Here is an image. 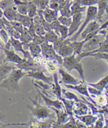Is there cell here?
<instances>
[{
	"label": "cell",
	"instance_id": "6da1fadb",
	"mask_svg": "<svg viewBox=\"0 0 108 128\" xmlns=\"http://www.w3.org/2000/svg\"><path fill=\"white\" fill-rule=\"evenodd\" d=\"M40 95L36 96L35 100L30 97L29 99L33 103V106L28 104L26 108L31 111V118L38 120L44 121L48 119L56 120V114L54 111L46 105H42L39 99Z\"/></svg>",
	"mask_w": 108,
	"mask_h": 128
},
{
	"label": "cell",
	"instance_id": "7a4b0ae2",
	"mask_svg": "<svg viewBox=\"0 0 108 128\" xmlns=\"http://www.w3.org/2000/svg\"><path fill=\"white\" fill-rule=\"evenodd\" d=\"M26 73L27 72L23 71L20 68H14L6 79L0 83V87L12 92L20 91V87L18 83L19 81L21 78L25 76Z\"/></svg>",
	"mask_w": 108,
	"mask_h": 128
},
{
	"label": "cell",
	"instance_id": "3957f363",
	"mask_svg": "<svg viewBox=\"0 0 108 128\" xmlns=\"http://www.w3.org/2000/svg\"><path fill=\"white\" fill-rule=\"evenodd\" d=\"M107 28L101 29L97 34L87 41L82 46L81 52L92 51L99 48L108 36Z\"/></svg>",
	"mask_w": 108,
	"mask_h": 128
},
{
	"label": "cell",
	"instance_id": "277c9868",
	"mask_svg": "<svg viewBox=\"0 0 108 128\" xmlns=\"http://www.w3.org/2000/svg\"><path fill=\"white\" fill-rule=\"evenodd\" d=\"M76 53L73 52L72 55L63 58V63L62 66L64 68L68 71L71 72L73 70H76L82 78V81L85 82L84 76V70H83L82 63L80 61H78L76 58Z\"/></svg>",
	"mask_w": 108,
	"mask_h": 128
},
{
	"label": "cell",
	"instance_id": "5b68a950",
	"mask_svg": "<svg viewBox=\"0 0 108 128\" xmlns=\"http://www.w3.org/2000/svg\"><path fill=\"white\" fill-rule=\"evenodd\" d=\"M42 56L47 59L57 63L59 66H61L63 63V58L56 52L53 48V44L46 42H43L40 45Z\"/></svg>",
	"mask_w": 108,
	"mask_h": 128
},
{
	"label": "cell",
	"instance_id": "8992f818",
	"mask_svg": "<svg viewBox=\"0 0 108 128\" xmlns=\"http://www.w3.org/2000/svg\"><path fill=\"white\" fill-rule=\"evenodd\" d=\"M98 12V8L96 6H88V10L86 12V18L84 23L82 24L81 28L78 30V31L71 38H70V42H72L74 41H76L78 36H80L81 32L83 31L89 23L93 20H95L96 18V15Z\"/></svg>",
	"mask_w": 108,
	"mask_h": 128
},
{
	"label": "cell",
	"instance_id": "52a82bcc",
	"mask_svg": "<svg viewBox=\"0 0 108 128\" xmlns=\"http://www.w3.org/2000/svg\"><path fill=\"white\" fill-rule=\"evenodd\" d=\"M16 66L20 69L24 70V71H42L46 72V69L41 64L36 62L34 60V58L26 59V60L21 64H15Z\"/></svg>",
	"mask_w": 108,
	"mask_h": 128
},
{
	"label": "cell",
	"instance_id": "ba28073f",
	"mask_svg": "<svg viewBox=\"0 0 108 128\" xmlns=\"http://www.w3.org/2000/svg\"><path fill=\"white\" fill-rule=\"evenodd\" d=\"M25 76L32 78L34 79L42 81L51 86H52L54 83L53 76H46L44 74V72L42 71H27V73Z\"/></svg>",
	"mask_w": 108,
	"mask_h": 128
},
{
	"label": "cell",
	"instance_id": "9c48e42d",
	"mask_svg": "<svg viewBox=\"0 0 108 128\" xmlns=\"http://www.w3.org/2000/svg\"><path fill=\"white\" fill-rule=\"evenodd\" d=\"M49 107V106H48ZM50 108L54 111L56 114V119L55 123L52 126L53 128H58L61 124H64L66 123L67 121L70 119V115L68 114V113L65 111H62L58 110L56 108L54 107H49Z\"/></svg>",
	"mask_w": 108,
	"mask_h": 128
},
{
	"label": "cell",
	"instance_id": "30bf717a",
	"mask_svg": "<svg viewBox=\"0 0 108 128\" xmlns=\"http://www.w3.org/2000/svg\"><path fill=\"white\" fill-rule=\"evenodd\" d=\"M58 72L60 73L62 76L61 81L59 82L60 84L62 83L63 84H70V85H76L82 82L78 80L77 78L72 76L69 73L64 70L63 68L60 66L58 68Z\"/></svg>",
	"mask_w": 108,
	"mask_h": 128
},
{
	"label": "cell",
	"instance_id": "8fae6325",
	"mask_svg": "<svg viewBox=\"0 0 108 128\" xmlns=\"http://www.w3.org/2000/svg\"><path fill=\"white\" fill-rule=\"evenodd\" d=\"M3 48L6 55L5 62H10L15 64H21L25 62L26 60V58H22L21 57H20L13 50H11V48H7L4 46Z\"/></svg>",
	"mask_w": 108,
	"mask_h": 128
},
{
	"label": "cell",
	"instance_id": "7c38bea8",
	"mask_svg": "<svg viewBox=\"0 0 108 128\" xmlns=\"http://www.w3.org/2000/svg\"><path fill=\"white\" fill-rule=\"evenodd\" d=\"M83 13L73 14L72 16V22L68 27V38L71 37L78 30L82 23Z\"/></svg>",
	"mask_w": 108,
	"mask_h": 128
},
{
	"label": "cell",
	"instance_id": "4fadbf2b",
	"mask_svg": "<svg viewBox=\"0 0 108 128\" xmlns=\"http://www.w3.org/2000/svg\"><path fill=\"white\" fill-rule=\"evenodd\" d=\"M56 121V120L54 119L40 121L31 118V120L28 124V128H52Z\"/></svg>",
	"mask_w": 108,
	"mask_h": 128
},
{
	"label": "cell",
	"instance_id": "5bb4252c",
	"mask_svg": "<svg viewBox=\"0 0 108 128\" xmlns=\"http://www.w3.org/2000/svg\"><path fill=\"white\" fill-rule=\"evenodd\" d=\"M63 85L66 88H70V89L74 90L79 93L80 94L83 96H85L88 98H89L92 103H93V104H94V106H97L96 102L92 99V98L89 95V93L88 92V91L87 89V86H86V82L82 81L80 84H76V85H70V84H63Z\"/></svg>",
	"mask_w": 108,
	"mask_h": 128
},
{
	"label": "cell",
	"instance_id": "9a60e30c",
	"mask_svg": "<svg viewBox=\"0 0 108 128\" xmlns=\"http://www.w3.org/2000/svg\"><path fill=\"white\" fill-rule=\"evenodd\" d=\"M36 89L37 90L38 92L39 95H40V96H41L43 98L44 102L46 103V106H47L49 107L56 108L58 110L66 111L65 108H64V107L63 103L62 102V101L60 100H59L58 99H57V100H54V101L50 99V98H48L44 94H43L42 93H41V92L37 88H36Z\"/></svg>",
	"mask_w": 108,
	"mask_h": 128
},
{
	"label": "cell",
	"instance_id": "2e32d148",
	"mask_svg": "<svg viewBox=\"0 0 108 128\" xmlns=\"http://www.w3.org/2000/svg\"><path fill=\"white\" fill-rule=\"evenodd\" d=\"M70 42V38H66V40L63 41V44L56 51V53L62 58L70 56L74 52L73 48L68 46Z\"/></svg>",
	"mask_w": 108,
	"mask_h": 128
},
{
	"label": "cell",
	"instance_id": "e0dca14e",
	"mask_svg": "<svg viewBox=\"0 0 108 128\" xmlns=\"http://www.w3.org/2000/svg\"><path fill=\"white\" fill-rule=\"evenodd\" d=\"M16 68V67L15 64L10 62H5L0 64V83L6 79L9 74Z\"/></svg>",
	"mask_w": 108,
	"mask_h": 128
},
{
	"label": "cell",
	"instance_id": "ac0fdd59",
	"mask_svg": "<svg viewBox=\"0 0 108 128\" xmlns=\"http://www.w3.org/2000/svg\"><path fill=\"white\" fill-rule=\"evenodd\" d=\"M11 46L14 48V50L16 52H21L23 54L24 58L26 59L33 58L31 56L30 53L26 50H25L23 48V43L17 39L13 38L12 36H10V40Z\"/></svg>",
	"mask_w": 108,
	"mask_h": 128
},
{
	"label": "cell",
	"instance_id": "d6986e66",
	"mask_svg": "<svg viewBox=\"0 0 108 128\" xmlns=\"http://www.w3.org/2000/svg\"><path fill=\"white\" fill-rule=\"evenodd\" d=\"M108 36L105 39V40L102 42L101 44V46H99V48H98L96 50H94L90 52H81V53L78 54L76 55V58L77 60L79 61H81V59L83 58H84L87 56L89 54L96 53V52H108Z\"/></svg>",
	"mask_w": 108,
	"mask_h": 128
},
{
	"label": "cell",
	"instance_id": "ffe728a7",
	"mask_svg": "<svg viewBox=\"0 0 108 128\" xmlns=\"http://www.w3.org/2000/svg\"><path fill=\"white\" fill-rule=\"evenodd\" d=\"M88 110L89 108L82 101L75 102L73 106V112L75 115L83 116L88 114Z\"/></svg>",
	"mask_w": 108,
	"mask_h": 128
},
{
	"label": "cell",
	"instance_id": "44dd1931",
	"mask_svg": "<svg viewBox=\"0 0 108 128\" xmlns=\"http://www.w3.org/2000/svg\"><path fill=\"white\" fill-rule=\"evenodd\" d=\"M75 117L78 120L81 121L88 127L93 126V124L98 119V116L93 114H86L83 116L74 115Z\"/></svg>",
	"mask_w": 108,
	"mask_h": 128
},
{
	"label": "cell",
	"instance_id": "7402d4cb",
	"mask_svg": "<svg viewBox=\"0 0 108 128\" xmlns=\"http://www.w3.org/2000/svg\"><path fill=\"white\" fill-rule=\"evenodd\" d=\"M98 4V8L96 18L100 21L105 14H107L108 0H99Z\"/></svg>",
	"mask_w": 108,
	"mask_h": 128
},
{
	"label": "cell",
	"instance_id": "603a6c76",
	"mask_svg": "<svg viewBox=\"0 0 108 128\" xmlns=\"http://www.w3.org/2000/svg\"><path fill=\"white\" fill-rule=\"evenodd\" d=\"M100 26H101L100 25V24L95 19V20L91 22L89 24H88L87 27L83 30V31L81 32L80 34L81 35L82 38L84 40L87 34L99 29Z\"/></svg>",
	"mask_w": 108,
	"mask_h": 128
},
{
	"label": "cell",
	"instance_id": "cb8c5ba5",
	"mask_svg": "<svg viewBox=\"0 0 108 128\" xmlns=\"http://www.w3.org/2000/svg\"><path fill=\"white\" fill-rule=\"evenodd\" d=\"M28 48L30 50V54L33 58H41L42 50L40 45H38L33 42L27 44Z\"/></svg>",
	"mask_w": 108,
	"mask_h": 128
},
{
	"label": "cell",
	"instance_id": "d4e9b609",
	"mask_svg": "<svg viewBox=\"0 0 108 128\" xmlns=\"http://www.w3.org/2000/svg\"><path fill=\"white\" fill-rule=\"evenodd\" d=\"M53 79H54V83L52 86V92L54 94L56 97L57 99H60L62 97V88L60 86V83L58 81V76L57 72H54L53 73Z\"/></svg>",
	"mask_w": 108,
	"mask_h": 128
},
{
	"label": "cell",
	"instance_id": "484cf974",
	"mask_svg": "<svg viewBox=\"0 0 108 128\" xmlns=\"http://www.w3.org/2000/svg\"><path fill=\"white\" fill-rule=\"evenodd\" d=\"M108 81V75L106 74L104 78L96 83H86V84L89 85V86L94 88L96 89L100 90L103 92L104 88L107 86Z\"/></svg>",
	"mask_w": 108,
	"mask_h": 128
},
{
	"label": "cell",
	"instance_id": "4316f807",
	"mask_svg": "<svg viewBox=\"0 0 108 128\" xmlns=\"http://www.w3.org/2000/svg\"><path fill=\"white\" fill-rule=\"evenodd\" d=\"M15 20L21 22L24 27L28 28L33 20V18L28 16L27 15H22L17 13Z\"/></svg>",
	"mask_w": 108,
	"mask_h": 128
},
{
	"label": "cell",
	"instance_id": "83f0119b",
	"mask_svg": "<svg viewBox=\"0 0 108 128\" xmlns=\"http://www.w3.org/2000/svg\"><path fill=\"white\" fill-rule=\"evenodd\" d=\"M17 13L16 9H14L13 7L9 6L3 10V16L6 18L9 21H14Z\"/></svg>",
	"mask_w": 108,
	"mask_h": 128
},
{
	"label": "cell",
	"instance_id": "f1b7e54d",
	"mask_svg": "<svg viewBox=\"0 0 108 128\" xmlns=\"http://www.w3.org/2000/svg\"><path fill=\"white\" fill-rule=\"evenodd\" d=\"M60 100L63 103L64 107L65 108L66 111L69 115L73 116V106H74L75 101L71 100L66 99L62 97L61 98V99Z\"/></svg>",
	"mask_w": 108,
	"mask_h": 128
},
{
	"label": "cell",
	"instance_id": "f546056e",
	"mask_svg": "<svg viewBox=\"0 0 108 128\" xmlns=\"http://www.w3.org/2000/svg\"><path fill=\"white\" fill-rule=\"evenodd\" d=\"M86 6H81L80 0H76L70 6V10L72 15L78 13H83L86 11Z\"/></svg>",
	"mask_w": 108,
	"mask_h": 128
},
{
	"label": "cell",
	"instance_id": "4dcf8cb0",
	"mask_svg": "<svg viewBox=\"0 0 108 128\" xmlns=\"http://www.w3.org/2000/svg\"><path fill=\"white\" fill-rule=\"evenodd\" d=\"M14 2L16 5V9L18 13L22 15L28 14V2H22L20 0H14Z\"/></svg>",
	"mask_w": 108,
	"mask_h": 128
},
{
	"label": "cell",
	"instance_id": "1f68e13d",
	"mask_svg": "<svg viewBox=\"0 0 108 128\" xmlns=\"http://www.w3.org/2000/svg\"><path fill=\"white\" fill-rule=\"evenodd\" d=\"M20 40L21 42H22L23 44H28L32 41L33 38L29 34L28 28H27L24 27L23 30L21 33V37Z\"/></svg>",
	"mask_w": 108,
	"mask_h": 128
},
{
	"label": "cell",
	"instance_id": "d6a6232c",
	"mask_svg": "<svg viewBox=\"0 0 108 128\" xmlns=\"http://www.w3.org/2000/svg\"><path fill=\"white\" fill-rule=\"evenodd\" d=\"M86 43V41L83 40L81 41H74L70 42L68 44V46L72 47L74 50V52L76 53V54H78L81 53V50L83 44Z\"/></svg>",
	"mask_w": 108,
	"mask_h": 128
},
{
	"label": "cell",
	"instance_id": "836d02e7",
	"mask_svg": "<svg viewBox=\"0 0 108 128\" xmlns=\"http://www.w3.org/2000/svg\"><path fill=\"white\" fill-rule=\"evenodd\" d=\"M44 37L46 42L49 43H51L52 44H53L59 38V36L57 35L53 30L46 32V34L44 36Z\"/></svg>",
	"mask_w": 108,
	"mask_h": 128
},
{
	"label": "cell",
	"instance_id": "e575fe53",
	"mask_svg": "<svg viewBox=\"0 0 108 128\" xmlns=\"http://www.w3.org/2000/svg\"><path fill=\"white\" fill-rule=\"evenodd\" d=\"M37 13L38 11L36 5L32 2H28V16L32 18H33L37 16Z\"/></svg>",
	"mask_w": 108,
	"mask_h": 128
},
{
	"label": "cell",
	"instance_id": "d590c367",
	"mask_svg": "<svg viewBox=\"0 0 108 128\" xmlns=\"http://www.w3.org/2000/svg\"><path fill=\"white\" fill-rule=\"evenodd\" d=\"M76 121L73 116H70V119L66 123L61 124L58 128H76Z\"/></svg>",
	"mask_w": 108,
	"mask_h": 128
},
{
	"label": "cell",
	"instance_id": "8d00e7d4",
	"mask_svg": "<svg viewBox=\"0 0 108 128\" xmlns=\"http://www.w3.org/2000/svg\"><path fill=\"white\" fill-rule=\"evenodd\" d=\"M62 94L66 97V99L68 100H71L74 101L75 102H79L82 101V100H80L78 96L71 92L66 91L65 88H62Z\"/></svg>",
	"mask_w": 108,
	"mask_h": 128
},
{
	"label": "cell",
	"instance_id": "74e56055",
	"mask_svg": "<svg viewBox=\"0 0 108 128\" xmlns=\"http://www.w3.org/2000/svg\"><path fill=\"white\" fill-rule=\"evenodd\" d=\"M58 33L60 34V38L62 41L66 40L68 38V28L61 25L59 29H58Z\"/></svg>",
	"mask_w": 108,
	"mask_h": 128
},
{
	"label": "cell",
	"instance_id": "f35d334b",
	"mask_svg": "<svg viewBox=\"0 0 108 128\" xmlns=\"http://www.w3.org/2000/svg\"><path fill=\"white\" fill-rule=\"evenodd\" d=\"M58 20L59 21L61 25L64 26L68 28L70 26L72 22V16L71 17H66L64 16H61L57 18Z\"/></svg>",
	"mask_w": 108,
	"mask_h": 128
},
{
	"label": "cell",
	"instance_id": "ab89813d",
	"mask_svg": "<svg viewBox=\"0 0 108 128\" xmlns=\"http://www.w3.org/2000/svg\"><path fill=\"white\" fill-rule=\"evenodd\" d=\"M92 56L94 57L96 60L98 59H104L105 60L106 62H108V52H96V53H91L88 54L87 56Z\"/></svg>",
	"mask_w": 108,
	"mask_h": 128
},
{
	"label": "cell",
	"instance_id": "60d3db41",
	"mask_svg": "<svg viewBox=\"0 0 108 128\" xmlns=\"http://www.w3.org/2000/svg\"><path fill=\"white\" fill-rule=\"evenodd\" d=\"M10 23L12 26L15 29L16 31L18 32L20 34L22 32L24 28V26L21 22H20L18 21L14 20V21H10Z\"/></svg>",
	"mask_w": 108,
	"mask_h": 128
},
{
	"label": "cell",
	"instance_id": "b9f144b4",
	"mask_svg": "<svg viewBox=\"0 0 108 128\" xmlns=\"http://www.w3.org/2000/svg\"><path fill=\"white\" fill-rule=\"evenodd\" d=\"M100 117L98 118L97 120L95 122V125L94 126H93V128H102L104 127V114H99Z\"/></svg>",
	"mask_w": 108,
	"mask_h": 128
},
{
	"label": "cell",
	"instance_id": "7bdbcfd3",
	"mask_svg": "<svg viewBox=\"0 0 108 128\" xmlns=\"http://www.w3.org/2000/svg\"><path fill=\"white\" fill-rule=\"evenodd\" d=\"M58 66H59L57 63L54 62L53 61L52 62L48 61L46 64V68H48V72H50L52 73L56 72L58 71Z\"/></svg>",
	"mask_w": 108,
	"mask_h": 128
},
{
	"label": "cell",
	"instance_id": "ee69618b",
	"mask_svg": "<svg viewBox=\"0 0 108 128\" xmlns=\"http://www.w3.org/2000/svg\"><path fill=\"white\" fill-rule=\"evenodd\" d=\"M50 24L52 30H53L56 33L57 35L60 37V34L59 33H58V29H59V28L61 24H60L59 21H58V19L56 18L54 20L53 22H52L50 23Z\"/></svg>",
	"mask_w": 108,
	"mask_h": 128
},
{
	"label": "cell",
	"instance_id": "f6af8a7d",
	"mask_svg": "<svg viewBox=\"0 0 108 128\" xmlns=\"http://www.w3.org/2000/svg\"><path fill=\"white\" fill-rule=\"evenodd\" d=\"M70 6H68L66 8H64L59 10L60 13L62 16H66V17H71L72 14L70 10Z\"/></svg>",
	"mask_w": 108,
	"mask_h": 128
},
{
	"label": "cell",
	"instance_id": "bcb514c9",
	"mask_svg": "<svg viewBox=\"0 0 108 128\" xmlns=\"http://www.w3.org/2000/svg\"><path fill=\"white\" fill-rule=\"evenodd\" d=\"M42 10V13L43 14V16L44 17V18L45 20L48 22L51 23L52 22H53L54 20L57 18H56L55 17H54L53 16H52L51 14H50L46 10Z\"/></svg>",
	"mask_w": 108,
	"mask_h": 128
},
{
	"label": "cell",
	"instance_id": "7dc6e473",
	"mask_svg": "<svg viewBox=\"0 0 108 128\" xmlns=\"http://www.w3.org/2000/svg\"><path fill=\"white\" fill-rule=\"evenodd\" d=\"M36 33V35L44 36L46 34V32L43 26L40 24H35Z\"/></svg>",
	"mask_w": 108,
	"mask_h": 128
},
{
	"label": "cell",
	"instance_id": "c3c4849f",
	"mask_svg": "<svg viewBox=\"0 0 108 128\" xmlns=\"http://www.w3.org/2000/svg\"><path fill=\"white\" fill-rule=\"evenodd\" d=\"M0 37L5 44L7 43L9 41L8 35L6 29L3 28H0Z\"/></svg>",
	"mask_w": 108,
	"mask_h": 128
},
{
	"label": "cell",
	"instance_id": "681fc988",
	"mask_svg": "<svg viewBox=\"0 0 108 128\" xmlns=\"http://www.w3.org/2000/svg\"><path fill=\"white\" fill-rule=\"evenodd\" d=\"M99 1V0H80V4L81 6H89L98 4Z\"/></svg>",
	"mask_w": 108,
	"mask_h": 128
},
{
	"label": "cell",
	"instance_id": "f907efd6",
	"mask_svg": "<svg viewBox=\"0 0 108 128\" xmlns=\"http://www.w3.org/2000/svg\"><path fill=\"white\" fill-rule=\"evenodd\" d=\"M32 42L38 44V45H41L42 43L46 42V40L44 36L36 35L33 38V40Z\"/></svg>",
	"mask_w": 108,
	"mask_h": 128
},
{
	"label": "cell",
	"instance_id": "816d5d0a",
	"mask_svg": "<svg viewBox=\"0 0 108 128\" xmlns=\"http://www.w3.org/2000/svg\"><path fill=\"white\" fill-rule=\"evenodd\" d=\"M28 28V31L30 35L32 37H34L36 34V27H35V24H34L33 22V20L32 21L31 23L30 24V26H29V27Z\"/></svg>",
	"mask_w": 108,
	"mask_h": 128
},
{
	"label": "cell",
	"instance_id": "f5cc1de1",
	"mask_svg": "<svg viewBox=\"0 0 108 128\" xmlns=\"http://www.w3.org/2000/svg\"><path fill=\"white\" fill-rule=\"evenodd\" d=\"M87 89H88V92L91 93V94L96 96H98L99 95H100L101 94H102V91L98 90L96 89V88H92L90 86H89V87H88Z\"/></svg>",
	"mask_w": 108,
	"mask_h": 128
},
{
	"label": "cell",
	"instance_id": "db71d44e",
	"mask_svg": "<svg viewBox=\"0 0 108 128\" xmlns=\"http://www.w3.org/2000/svg\"><path fill=\"white\" fill-rule=\"evenodd\" d=\"M63 41H62L61 39V38L59 37L52 44L53 48H54V50L56 51V52L57 50H58V48H59L61 46L62 44H63Z\"/></svg>",
	"mask_w": 108,
	"mask_h": 128
},
{
	"label": "cell",
	"instance_id": "11a10c76",
	"mask_svg": "<svg viewBox=\"0 0 108 128\" xmlns=\"http://www.w3.org/2000/svg\"><path fill=\"white\" fill-rule=\"evenodd\" d=\"M96 96H97L96 100L98 102H99V104L104 106L105 104V102H106L107 100L104 96L103 95L102 93V94H101L100 95H99Z\"/></svg>",
	"mask_w": 108,
	"mask_h": 128
},
{
	"label": "cell",
	"instance_id": "9f6ffc18",
	"mask_svg": "<svg viewBox=\"0 0 108 128\" xmlns=\"http://www.w3.org/2000/svg\"><path fill=\"white\" fill-rule=\"evenodd\" d=\"M3 46H0V64H2L5 63V60H6V53H5L3 48Z\"/></svg>",
	"mask_w": 108,
	"mask_h": 128
},
{
	"label": "cell",
	"instance_id": "6f0895ef",
	"mask_svg": "<svg viewBox=\"0 0 108 128\" xmlns=\"http://www.w3.org/2000/svg\"><path fill=\"white\" fill-rule=\"evenodd\" d=\"M5 114L3 112L0 113V126H12V125H26V124H4L1 123V120L2 119L5 117Z\"/></svg>",
	"mask_w": 108,
	"mask_h": 128
},
{
	"label": "cell",
	"instance_id": "680465c9",
	"mask_svg": "<svg viewBox=\"0 0 108 128\" xmlns=\"http://www.w3.org/2000/svg\"><path fill=\"white\" fill-rule=\"evenodd\" d=\"M50 8L54 10H59V3L58 2H51L50 3Z\"/></svg>",
	"mask_w": 108,
	"mask_h": 128
},
{
	"label": "cell",
	"instance_id": "91938a15",
	"mask_svg": "<svg viewBox=\"0 0 108 128\" xmlns=\"http://www.w3.org/2000/svg\"><path fill=\"white\" fill-rule=\"evenodd\" d=\"M76 126L77 128H87V126L83 124V123L82 122H79V121H76Z\"/></svg>",
	"mask_w": 108,
	"mask_h": 128
},
{
	"label": "cell",
	"instance_id": "94428289",
	"mask_svg": "<svg viewBox=\"0 0 108 128\" xmlns=\"http://www.w3.org/2000/svg\"><path fill=\"white\" fill-rule=\"evenodd\" d=\"M0 28H3L6 30V26H5V24L3 21V20L2 18H0Z\"/></svg>",
	"mask_w": 108,
	"mask_h": 128
},
{
	"label": "cell",
	"instance_id": "6125c7cd",
	"mask_svg": "<svg viewBox=\"0 0 108 128\" xmlns=\"http://www.w3.org/2000/svg\"><path fill=\"white\" fill-rule=\"evenodd\" d=\"M3 17V11L2 9L0 8V18H2Z\"/></svg>",
	"mask_w": 108,
	"mask_h": 128
},
{
	"label": "cell",
	"instance_id": "be15d7a7",
	"mask_svg": "<svg viewBox=\"0 0 108 128\" xmlns=\"http://www.w3.org/2000/svg\"><path fill=\"white\" fill-rule=\"evenodd\" d=\"M3 46H4L3 44L1 43V41H0V46H1V47H3Z\"/></svg>",
	"mask_w": 108,
	"mask_h": 128
},
{
	"label": "cell",
	"instance_id": "e7e4bbea",
	"mask_svg": "<svg viewBox=\"0 0 108 128\" xmlns=\"http://www.w3.org/2000/svg\"></svg>",
	"mask_w": 108,
	"mask_h": 128
}]
</instances>
